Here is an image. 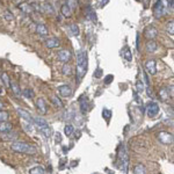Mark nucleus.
Returning a JSON list of instances; mask_svg holds the SVG:
<instances>
[{"label":"nucleus","instance_id":"nucleus-16","mask_svg":"<svg viewBox=\"0 0 174 174\" xmlns=\"http://www.w3.org/2000/svg\"><path fill=\"white\" fill-rule=\"evenodd\" d=\"M145 48H146V51L147 52H154L157 49H158V44H157V42H154L153 40H150L147 43H146V46H145Z\"/></svg>","mask_w":174,"mask_h":174},{"label":"nucleus","instance_id":"nucleus-51","mask_svg":"<svg viewBox=\"0 0 174 174\" xmlns=\"http://www.w3.org/2000/svg\"><path fill=\"white\" fill-rule=\"evenodd\" d=\"M138 1H141V0H138Z\"/></svg>","mask_w":174,"mask_h":174},{"label":"nucleus","instance_id":"nucleus-37","mask_svg":"<svg viewBox=\"0 0 174 174\" xmlns=\"http://www.w3.org/2000/svg\"><path fill=\"white\" fill-rule=\"evenodd\" d=\"M1 78H2V81L5 84L6 87H9L11 86V80H9V77H8L7 73H2L1 74Z\"/></svg>","mask_w":174,"mask_h":174},{"label":"nucleus","instance_id":"nucleus-32","mask_svg":"<svg viewBox=\"0 0 174 174\" xmlns=\"http://www.w3.org/2000/svg\"><path fill=\"white\" fill-rule=\"evenodd\" d=\"M40 130H41V131H42V134H43L46 137H48V138L51 136V128H50L49 125L43 127V128H40Z\"/></svg>","mask_w":174,"mask_h":174},{"label":"nucleus","instance_id":"nucleus-45","mask_svg":"<svg viewBox=\"0 0 174 174\" xmlns=\"http://www.w3.org/2000/svg\"><path fill=\"white\" fill-rule=\"evenodd\" d=\"M139 40H141L139 33H137V36H136V48H137V50H138V51L141 50V48H139V42H141V41H139Z\"/></svg>","mask_w":174,"mask_h":174},{"label":"nucleus","instance_id":"nucleus-50","mask_svg":"<svg viewBox=\"0 0 174 174\" xmlns=\"http://www.w3.org/2000/svg\"><path fill=\"white\" fill-rule=\"evenodd\" d=\"M4 107H5V103H2V102H1V101H0V109H2V108H4Z\"/></svg>","mask_w":174,"mask_h":174},{"label":"nucleus","instance_id":"nucleus-17","mask_svg":"<svg viewBox=\"0 0 174 174\" xmlns=\"http://www.w3.org/2000/svg\"><path fill=\"white\" fill-rule=\"evenodd\" d=\"M13 125L9 123V122H0V132L4 134V132H9L12 131Z\"/></svg>","mask_w":174,"mask_h":174},{"label":"nucleus","instance_id":"nucleus-48","mask_svg":"<svg viewBox=\"0 0 174 174\" xmlns=\"http://www.w3.org/2000/svg\"><path fill=\"white\" fill-rule=\"evenodd\" d=\"M167 2H168V7H169V9H173L174 0H167Z\"/></svg>","mask_w":174,"mask_h":174},{"label":"nucleus","instance_id":"nucleus-12","mask_svg":"<svg viewBox=\"0 0 174 174\" xmlns=\"http://www.w3.org/2000/svg\"><path fill=\"white\" fill-rule=\"evenodd\" d=\"M57 56H58V59L63 63H68L71 59V52L68 50H61Z\"/></svg>","mask_w":174,"mask_h":174},{"label":"nucleus","instance_id":"nucleus-43","mask_svg":"<svg viewBox=\"0 0 174 174\" xmlns=\"http://www.w3.org/2000/svg\"><path fill=\"white\" fill-rule=\"evenodd\" d=\"M102 76H103V71H102V68H96V71L94 72V77H95L96 79H99V78H101Z\"/></svg>","mask_w":174,"mask_h":174},{"label":"nucleus","instance_id":"nucleus-46","mask_svg":"<svg viewBox=\"0 0 174 174\" xmlns=\"http://www.w3.org/2000/svg\"><path fill=\"white\" fill-rule=\"evenodd\" d=\"M134 98H135V101H136V102H138V103H142L141 98H139V94H138L137 92H134Z\"/></svg>","mask_w":174,"mask_h":174},{"label":"nucleus","instance_id":"nucleus-14","mask_svg":"<svg viewBox=\"0 0 174 174\" xmlns=\"http://www.w3.org/2000/svg\"><path fill=\"white\" fill-rule=\"evenodd\" d=\"M0 138H1L2 141H13V139H16V138H17V134H16V132H12V131L4 132V134L0 135Z\"/></svg>","mask_w":174,"mask_h":174},{"label":"nucleus","instance_id":"nucleus-1","mask_svg":"<svg viewBox=\"0 0 174 174\" xmlns=\"http://www.w3.org/2000/svg\"><path fill=\"white\" fill-rule=\"evenodd\" d=\"M87 71V52L80 50L77 53V79H83Z\"/></svg>","mask_w":174,"mask_h":174},{"label":"nucleus","instance_id":"nucleus-33","mask_svg":"<svg viewBox=\"0 0 174 174\" xmlns=\"http://www.w3.org/2000/svg\"><path fill=\"white\" fill-rule=\"evenodd\" d=\"M76 117V113L73 112V110H68L66 113H65V115H64V119L66 120V121H68V120H73Z\"/></svg>","mask_w":174,"mask_h":174},{"label":"nucleus","instance_id":"nucleus-27","mask_svg":"<svg viewBox=\"0 0 174 174\" xmlns=\"http://www.w3.org/2000/svg\"><path fill=\"white\" fill-rule=\"evenodd\" d=\"M43 9L46 11V13H49V14H55V9H53L52 5L50 2H48V1L43 4Z\"/></svg>","mask_w":174,"mask_h":174},{"label":"nucleus","instance_id":"nucleus-6","mask_svg":"<svg viewBox=\"0 0 174 174\" xmlns=\"http://www.w3.org/2000/svg\"><path fill=\"white\" fill-rule=\"evenodd\" d=\"M153 15L157 19H160L164 15V4L163 0H158L153 6Z\"/></svg>","mask_w":174,"mask_h":174},{"label":"nucleus","instance_id":"nucleus-18","mask_svg":"<svg viewBox=\"0 0 174 174\" xmlns=\"http://www.w3.org/2000/svg\"><path fill=\"white\" fill-rule=\"evenodd\" d=\"M36 33L40 36H48V34H49L46 27L44 24H42V23H38L37 26H36Z\"/></svg>","mask_w":174,"mask_h":174},{"label":"nucleus","instance_id":"nucleus-38","mask_svg":"<svg viewBox=\"0 0 174 174\" xmlns=\"http://www.w3.org/2000/svg\"><path fill=\"white\" fill-rule=\"evenodd\" d=\"M23 127H24V130L27 132H33L34 131V128H33V123H29V122H23Z\"/></svg>","mask_w":174,"mask_h":174},{"label":"nucleus","instance_id":"nucleus-31","mask_svg":"<svg viewBox=\"0 0 174 174\" xmlns=\"http://www.w3.org/2000/svg\"><path fill=\"white\" fill-rule=\"evenodd\" d=\"M136 92L138 94H142L144 92V83L142 80H137L136 81Z\"/></svg>","mask_w":174,"mask_h":174},{"label":"nucleus","instance_id":"nucleus-26","mask_svg":"<svg viewBox=\"0 0 174 174\" xmlns=\"http://www.w3.org/2000/svg\"><path fill=\"white\" fill-rule=\"evenodd\" d=\"M173 20H169L168 22L166 23V26H165V28H166V31H167V34L168 35H171V36H173V34H174V28H173Z\"/></svg>","mask_w":174,"mask_h":174},{"label":"nucleus","instance_id":"nucleus-7","mask_svg":"<svg viewBox=\"0 0 174 174\" xmlns=\"http://www.w3.org/2000/svg\"><path fill=\"white\" fill-rule=\"evenodd\" d=\"M145 70L151 76H154L157 73V62L154 59H150L145 63Z\"/></svg>","mask_w":174,"mask_h":174},{"label":"nucleus","instance_id":"nucleus-13","mask_svg":"<svg viewBox=\"0 0 174 174\" xmlns=\"http://www.w3.org/2000/svg\"><path fill=\"white\" fill-rule=\"evenodd\" d=\"M17 113H19V115L21 116V119H23L26 122H29V123H33V122H34V119L31 117V115L28 113L27 110L19 108V109H17Z\"/></svg>","mask_w":174,"mask_h":174},{"label":"nucleus","instance_id":"nucleus-19","mask_svg":"<svg viewBox=\"0 0 174 174\" xmlns=\"http://www.w3.org/2000/svg\"><path fill=\"white\" fill-rule=\"evenodd\" d=\"M17 7H19V9H21L23 13H26V14H29V13L33 12V7H31V5L27 4V2H21V4H19Z\"/></svg>","mask_w":174,"mask_h":174},{"label":"nucleus","instance_id":"nucleus-29","mask_svg":"<svg viewBox=\"0 0 174 174\" xmlns=\"http://www.w3.org/2000/svg\"><path fill=\"white\" fill-rule=\"evenodd\" d=\"M73 131H74V127H73L72 124H66V125H65V128H64V132H65V135H66L68 137L71 136Z\"/></svg>","mask_w":174,"mask_h":174},{"label":"nucleus","instance_id":"nucleus-24","mask_svg":"<svg viewBox=\"0 0 174 174\" xmlns=\"http://www.w3.org/2000/svg\"><path fill=\"white\" fill-rule=\"evenodd\" d=\"M62 72H63L64 76H71V74H72V68H71V65L68 64V63H65V64L63 65Z\"/></svg>","mask_w":174,"mask_h":174},{"label":"nucleus","instance_id":"nucleus-23","mask_svg":"<svg viewBox=\"0 0 174 174\" xmlns=\"http://www.w3.org/2000/svg\"><path fill=\"white\" fill-rule=\"evenodd\" d=\"M134 174H146V168L142 164H137L134 167Z\"/></svg>","mask_w":174,"mask_h":174},{"label":"nucleus","instance_id":"nucleus-11","mask_svg":"<svg viewBox=\"0 0 174 174\" xmlns=\"http://www.w3.org/2000/svg\"><path fill=\"white\" fill-rule=\"evenodd\" d=\"M61 46V41L57 37H51L48 38L46 41V46L49 49H53V48H57V46Z\"/></svg>","mask_w":174,"mask_h":174},{"label":"nucleus","instance_id":"nucleus-20","mask_svg":"<svg viewBox=\"0 0 174 174\" xmlns=\"http://www.w3.org/2000/svg\"><path fill=\"white\" fill-rule=\"evenodd\" d=\"M159 96H160V100L164 101V102L168 101V99H169V92L167 91L166 87H163V88L159 90Z\"/></svg>","mask_w":174,"mask_h":174},{"label":"nucleus","instance_id":"nucleus-10","mask_svg":"<svg viewBox=\"0 0 174 174\" xmlns=\"http://www.w3.org/2000/svg\"><path fill=\"white\" fill-rule=\"evenodd\" d=\"M86 16H87V19L92 21V22H96V13H95V11H94V8L92 7V6H87L86 7Z\"/></svg>","mask_w":174,"mask_h":174},{"label":"nucleus","instance_id":"nucleus-44","mask_svg":"<svg viewBox=\"0 0 174 174\" xmlns=\"http://www.w3.org/2000/svg\"><path fill=\"white\" fill-rule=\"evenodd\" d=\"M112 81H114V76H113V74H108V76L105 77V84H106V85H109Z\"/></svg>","mask_w":174,"mask_h":174},{"label":"nucleus","instance_id":"nucleus-21","mask_svg":"<svg viewBox=\"0 0 174 174\" xmlns=\"http://www.w3.org/2000/svg\"><path fill=\"white\" fill-rule=\"evenodd\" d=\"M68 29H70V33L72 34V36H78L80 34V29H79L77 23H71L68 26Z\"/></svg>","mask_w":174,"mask_h":174},{"label":"nucleus","instance_id":"nucleus-22","mask_svg":"<svg viewBox=\"0 0 174 174\" xmlns=\"http://www.w3.org/2000/svg\"><path fill=\"white\" fill-rule=\"evenodd\" d=\"M61 13L65 16V17H70V16L72 15V11L70 9V7H68L66 4H64L61 7Z\"/></svg>","mask_w":174,"mask_h":174},{"label":"nucleus","instance_id":"nucleus-40","mask_svg":"<svg viewBox=\"0 0 174 174\" xmlns=\"http://www.w3.org/2000/svg\"><path fill=\"white\" fill-rule=\"evenodd\" d=\"M22 93H23V95L28 99H33L34 96H35V94H34L33 90H28V88H27V90H24Z\"/></svg>","mask_w":174,"mask_h":174},{"label":"nucleus","instance_id":"nucleus-15","mask_svg":"<svg viewBox=\"0 0 174 174\" xmlns=\"http://www.w3.org/2000/svg\"><path fill=\"white\" fill-rule=\"evenodd\" d=\"M79 105H80V110L83 114H86L88 112V102H87V98L85 99L84 96L79 99Z\"/></svg>","mask_w":174,"mask_h":174},{"label":"nucleus","instance_id":"nucleus-4","mask_svg":"<svg viewBox=\"0 0 174 174\" xmlns=\"http://www.w3.org/2000/svg\"><path fill=\"white\" fill-rule=\"evenodd\" d=\"M158 141L165 145H169L173 143V135L166 131H161L158 134Z\"/></svg>","mask_w":174,"mask_h":174},{"label":"nucleus","instance_id":"nucleus-49","mask_svg":"<svg viewBox=\"0 0 174 174\" xmlns=\"http://www.w3.org/2000/svg\"><path fill=\"white\" fill-rule=\"evenodd\" d=\"M56 137H57V138H56V142H57V143H61V142H62L61 134H57V135H56Z\"/></svg>","mask_w":174,"mask_h":174},{"label":"nucleus","instance_id":"nucleus-47","mask_svg":"<svg viewBox=\"0 0 174 174\" xmlns=\"http://www.w3.org/2000/svg\"><path fill=\"white\" fill-rule=\"evenodd\" d=\"M108 2H109V0H100V2H99V6H100L101 8L105 7V6H106Z\"/></svg>","mask_w":174,"mask_h":174},{"label":"nucleus","instance_id":"nucleus-3","mask_svg":"<svg viewBox=\"0 0 174 174\" xmlns=\"http://www.w3.org/2000/svg\"><path fill=\"white\" fill-rule=\"evenodd\" d=\"M144 36L147 38L149 41L150 40H154V38L158 36V29L153 26V24H149L145 27L144 29Z\"/></svg>","mask_w":174,"mask_h":174},{"label":"nucleus","instance_id":"nucleus-36","mask_svg":"<svg viewBox=\"0 0 174 174\" xmlns=\"http://www.w3.org/2000/svg\"><path fill=\"white\" fill-rule=\"evenodd\" d=\"M51 101H52V103H55L57 107H59V108H64V105H63V102H62L61 99L58 98V96H56V95L52 96V100H51Z\"/></svg>","mask_w":174,"mask_h":174},{"label":"nucleus","instance_id":"nucleus-30","mask_svg":"<svg viewBox=\"0 0 174 174\" xmlns=\"http://www.w3.org/2000/svg\"><path fill=\"white\" fill-rule=\"evenodd\" d=\"M9 120V114L6 110H0V122H7Z\"/></svg>","mask_w":174,"mask_h":174},{"label":"nucleus","instance_id":"nucleus-42","mask_svg":"<svg viewBox=\"0 0 174 174\" xmlns=\"http://www.w3.org/2000/svg\"><path fill=\"white\" fill-rule=\"evenodd\" d=\"M4 15H5V19H6L7 21H12V20L14 19V15H13V13H12V12H9V11H6Z\"/></svg>","mask_w":174,"mask_h":174},{"label":"nucleus","instance_id":"nucleus-2","mask_svg":"<svg viewBox=\"0 0 174 174\" xmlns=\"http://www.w3.org/2000/svg\"><path fill=\"white\" fill-rule=\"evenodd\" d=\"M11 149L17 153H27V154H34L36 153V149L28 143L24 142H13L11 145Z\"/></svg>","mask_w":174,"mask_h":174},{"label":"nucleus","instance_id":"nucleus-28","mask_svg":"<svg viewBox=\"0 0 174 174\" xmlns=\"http://www.w3.org/2000/svg\"><path fill=\"white\" fill-rule=\"evenodd\" d=\"M34 122L37 124L40 128H43V127H46V125H49L48 124V122L46 120H43V119H40V117H36V119H34Z\"/></svg>","mask_w":174,"mask_h":174},{"label":"nucleus","instance_id":"nucleus-35","mask_svg":"<svg viewBox=\"0 0 174 174\" xmlns=\"http://www.w3.org/2000/svg\"><path fill=\"white\" fill-rule=\"evenodd\" d=\"M123 57H124L128 62L132 61V53H131V51H130L129 48H125V51H124V53H123Z\"/></svg>","mask_w":174,"mask_h":174},{"label":"nucleus","instance_id":"nucleus-9","mask_svg":"<svg viewBox=\"0 0 174 174\" xmlns=\"http://www.w3.org/2000/svg\"><path fill=\"white\" fill-rule=\"evenodd\" d=\"M58 92L63 98H70L72 95V88L68 85H62L58 87Z\"/></svg>","mask_w":174,"mask_h":174},{"label":"nucleus","instance_id":"nucleus-8","mask_svg":"<svg viewBox=\"0 0 174 174\" xmlns=\"http://www.w3.org/2000/svg\"><path fill=\"white\" fill-rule=\"evenodd\" d=\"M35 105H36V108H37L38 113L41 115H46L48 113V109H46V101L44 99L42 98H38L36 101H35Z\"/></svg>","mask_w":174,"mask_h":174},{"label":"nucleus","instance_id":"nucleus-25","mask_svg":"<svg viewBox=\"0 0 174 174\" xmlns=\"http://www.w3.org/2000/svg\"><path fill=\"white\" fill-rule=\"evenodd\" d=\"M29 174H46L44 168L41 166H35L29 169Z\"/></svg>","mask_w":174,"mask_h":174},{"label":"nucleus","instance_id":"nucleus-39","mask_svg":"<svg viewBox=\"0 0 174 174\" xmlns=\"http://www.w3.org/2000/svg\"><path fill=\"white\" fill-rule=\"evenodd\" d=\"M9 87L12 88V91L14 92V94H16V95H20V94H21L20 88H19V86H17L15 83H11V86H9Z\"/></svg>","mask_w":174,"mask_h":174},{"label":"nucleus","instance_id":"nucleus-34","mask_svg":"<svg viewBox=\"0 0 174 174\" xmlns=\"http://www.w3.org/2000/svg\"><path fill=\"white\" fill-rule=\"evenodd\" d=\"M102 116H103V119H106L107 122H109V120L112 119V112H110L109 109L105 108V109L102 110Z\"/></svg>","mask_w":174,"mask_h":174},{"label":"nucleus","instance_id":"nucleus-5","mask_svg":"<svg viewBox=\"0 0 174 174\" xmlns=\"http://www.w3.org/2000/svg\"><path fill=\"white\" fill-rule=\"evenodd\" d=\"M146 112H147V116H149L150 119H154L159 114V112H160L158 103H157V102H150L147 108H146Z\"/></svg>","mask_w":174,"mask_h":174},{"label":"nucleus","instance_id":"nucleus-41","mask_svg":"<svg viewBox=\"0 0 174 174\" xmlns=\"http://www.w3.org/2000/svg\"><path fill=\"white\" fill-rule=\"evenodd\" d=\"M66 5H68L71 11H74L77 8V0H68V2H66Z\"/></svg>","mask_w":174,"mask_h":174}]
</instances>
